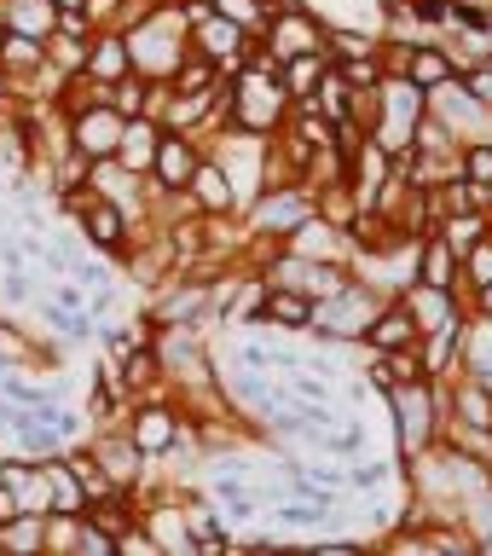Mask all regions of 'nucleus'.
Listing matches in <instances>:
<instances>
[{
    "label": "nucleus",
    "mask_w": 492,
    "mask_h": 556,
    "mask_svg": "<svg viewBox=\"0 0 492 556\" xmlns=\"http://www.w3.org/2000/svg\"><path fill=\"white\" fill-rule=\"evenodd\" d=\"M0 295H7V302H35L29 267H7V273H0Z\"/></svg>",
    "instance_id": "nucleus-38"
},
{
    "label": "nucleus",
    "mask_w": 492,
    "mask_h": 556,
    "mask_svg": "<svg viewBox=\"0 0 492 556\" xmlns=\"http://www.w3.org/2000/svg\"><path fill=\"white\" fill-rule=\"evenodd\" d=\"M417 337H424V325H417V313L406 295H389L377 313H371V325H365V354H394V348H417Z\"/></svg>",
    "instance_id": "nucleus-13"
},
{
    "label": "nucleus",
    "mask_w": 492,
    "mask_h": 556,
    "mask_svg": "<svg viewBox=\"0 0 492 556\" xmlns=\"http://www.w3.org/2000/svg\"><path fill=\"white\" fill-rule=\"evenodd\" d=\"M47 481H52V510H59V516H81L87 510V486L76 481V469L64 464V452H52V458H47Z\"/></svg>",
    "instance_id": "nucleus-24"
},
{
    "label": "nucleus",
    "mask_w": 492,
    "mask_h": 556,
    "mask_svg": "<svg viewBox=\"0 0 492 556\" xmlns=\"http://www.w3.org/2000/svg\"><path fill=\"white\" fill-rule=\"evenodd\" d=\"M424 377V359L417 348H394V354H371V389H394V382H417Z\"/></svg>",
    "instance_id": "nucleus-26"
},
{
    "label": "nucleus",
    "mask_w": 492,
    "mask_h": 556,
    "mask_svg": "<svg viewBox=\"0 0 492 556\" xmlns=\"http://www.w3.org/2000/svg\"><path fill=\"white\" fill-rule=\"evenodd\" d=\"M81 545V516H47V556H76Z\"/></svg>",
    "instance_id": "nucleus-32"
},
{
    "label": "nucleus",
    "mask_w": 492,
    "mask_h": 556,
    "mask_svg": "<svg viewBox=\"0 0 492 556\" xmlns=\"http://www.w3.org/2000/svg\"><path fill=\"white\" fill-rule=\"evenodd\" d=\"M87 41H93V35L52 29V35H47V70H52V76H70V70H87Z\"/></svg>",
    "instance_id": "nucleus-27"
},
{
    "label": "nucleus",
    "mask_w": 492,
    "mask_h": 556,
    "mask_svg": "<svg viewBox=\"0 0 492 556\" xmlns=\"http://www.w3.org/2000/svg\"><path fill=\"white\" fill-rule=\"evenodd\" d=\"M17 516H24V498H17L12 486L0 481V528H7V521H17Z\"/></svg>",
    "instance_id": "nucleus-41"
},
{
    "label": "nucleus",
    "mask_w": 492,
    "mask_h": 556,
    "mask_svg": "<svg viewBox=\"0 0 492 556\" xmlns=\"http://www.w3.org/2000/svg\"><path fill=\"white\" fill-rule=\"evenodd\" d=\"M389 476H394V464H377V458L348 464V486H354V493H377V486H389Z\"/></svg>",
    "instance_id": "nucleus-33"
},
{
    "label": "nucleus",
    "mask_w": 492,
    "mask_h": 556,
    "mask_svg": "<svg viewBox=\"0 0 492 556\" xmlns=\"http://www.w3.org/2000/svg\"><path fill=\"white\" fill-rule=\"evenodd\" d=\"M0 551H24V556H35L41 551L47 556V516H17V521H7V528H0Z\"/></svg>",
    "instance_id": "nucleus-28"
},
{
    "label": "nucleus",
    "mask_w": 492,
    "mask_h": 556,
    "mask_svg": "<svg viewBox=\"0 0 492 556\" xmlns=\"http://www.w3.org/2000/svg\"><path fill=\"white\" fill-rule=\"evenodd\" d=\"M122 35H128L134 76H146V81H174V70H180L186 52H191V24H186L180 7H168V0L151 17H139L134 29H122Z\"/></svg>",
    "instance_id": "nucleus-1"
},
{
    "label": "nucleus",
    "mask_w": 492,
    "mask_h": 556,
    "mask_svg": "<svg viewBox=\"0 0 492 556\" xmlns=\"http://www.w3.org/2000/svg\"><path fill=\"white\" fill-rule=\"evenodd\" d=\"M87 452H93L99 469L111 476V486H122V493H139V486H146V476H151V469H146L151 458L134 446V434L122 429V424H99L93 434H87Z\"/></svg>",
    "instance_id": "nucleus-7"
},
{
    "label": "nucleus",
    "mask_w": 492,
    "mask_h": 556,
    "mask_svg": "<svg viewBox=\"0 0 492 556\" xmlns=\"http://www.w3.org/2000/svg\"><path fill=\"white\" fill-rule=\"evenodd\" d=\"M163 122H156L151 111H139V116H128L122 122V146H116V156L111 163L116 168H128V174H151V163H156V146H163Z\"/></svg>",
    "instance_id": "nucleus-15"
},
{
    "label": "nucleus",
    "mask_w": 492,
    "mask_h": 556,
    "mask_svg": "<svg viewBox=\"0 0 492 556\" xmlns=\"http://www.w3.org/2000/svg\"><path fill=\"white\" fill-rule=\"evenodd\" d=\"M458 302H464V313H469V325H487V319H492V285H476V290H464Z\"/></svg>",
    "instance_id": "nucleus-39"
},
{
    "label": "nucleus",
    "mask_w": 492,
    "mask_h": 556,
    "mask_svg": "<svg viewBox=\"0 0 492 556\" xmlns=\"http://www.w3.org/2000/svg\"><path fill=\"white\" fill-rule=\"evenodd\" d=\"M87 76L93 81H122L134 76V59H128V35L122 29H93V41H87Z\"/></svg>",
    "instance_id": "nucleus-21"
},
{
    "label": "nucleus",
    "mask_w": 492,
    "mask_h": 556,
    "mask_svg": "<svg viewBox=\"0 0 492 556\" xmlns=\"http://www.w3.org/2000/svg\"><path fill=\"white\" fill-rule=\"evenodd\" d=\"M307 551H319V556H359L365 545H359V539H307Z\"/></svg>",
    "instance_id": "nucleus-40"
},
{
    "label": "nucleus",
    "mask_w": 492,
    "mask_h": 556,
    "mask_svg": "<svg viewBox=\"0 0 492 556\" xmlns=\"http://www.w3.org/2000/svg\"><path fill=\"white\" fill-rule=\"evenodd\" d=\"M406 76H412V81L429 93V87H441V81H452V76H458V59H452L446 47H412V59H406Z\"/></svg>",
    "instance_id": "nucleus-25"
},
{
    "label": "nucleus",
    "mask_w": 492,
    "mask_h": 556,
    "mask_svg": "<svg viewBox=\"0 0 492 556\" xmlns=\"http://www.w3.org/2000/svg\"><path fill=\"white\" fill-rule=\"evenodd\" d=\"M186 24H191V47H198L203 59L220 70V76H232V70L250 59V41H255V35L243 29V24H232L226 12H203V17H186Z\"/></svg>",
    "instance_id": "nucleus-9"
},
{
    "label": "nucleus",
    "mask_w": 492,
    "mask_h": 556,
    "mask_svg": "<svg viewBox=\"0 0 492 556\" xmlns=\"http://www.w3.org/2000/svg\"><path fill=\"white\" fill-rule=\"evenodd\" d=\"M0 24L7 29H24V35H52L59 24V0H0Z\"/></svg>",
    "instance_id": "nucleus-23"
},
{
    "label": "nucleus",
    "mask_w": 492,
    "mask_h": 556,
    "mask_svg": "<svg viewBox=\"0 0 492 556\" xmlns=\"http://www.w3.org/2000/svg\"><path fill=\"white\" fill-rule=\"evenodd\" d=\"M417 285L458 295V255L446 250V238L434 232V226H429V232H417Z\"/></svg>",
    "instance_id": "nucleus-20"
},
{
    "label": "nucleus",
    "mask_w": 492,
    "mask_h": 556,
    "mask_svg": "<svg viewBox=\"0 0 492 556\" xmlns=\"http://www.w3.org/2000/svg\"><path fill=\"white\" fill-rule=\"evenodd\" d=\"M76 556H116V533H104L99 521L81 516V545H76Z\"/></svg>",
    "instance_id": "nucleus-37"
},
{
    "label": "nucleus",
    "mask_w": 492,
    "mask_h": 556,
    "mask_svg": "<svg viewBox=\"0 0 492 556\" xmlns=\"http://www.w3.org/2000/svg\"><path fill=\"white\" fill-rule=\"evenodd\" d=\"M313 191L302 186V180H290V186H267L261 198L243 208L238 220H250V238H261V243H273V238H285V232H295L307 215H313Z\"/></svg>",
    "instance_id": "nucleus-6"
},
{
    "label": "nucleus",
    "mask_w": 492,
    "mask_h": 556,
    "mask_svg": "<svg viewBox=\"0 0 492 556\" xmlns=\"http://www.w3.org/2000/svg\"><path fill=\"white\" fill-rule=\"evenodd\" d=\"M325 35L330 24L313 7H302V0H285L278 12H267V24H261V47H267L273 64L295 59V52H325Z\"/></svg>",
    "instance_id": "nucleus-5"
},
{
    "label": "nucleus",
    "mask_w": 492,
    "mask_h": 556,
    "mask_svg": "<svg viewBox=\"0 0 492 556\" xmlns=\"http://www.w3.org/2000/svg\"><path fill=\"white\" fill-rule=\"evenodd\" d=\"M215 12H226L232 24H243L250 35H261V24H267V7H261V0H215Z\"/></svg>",
    "instance_id": "nucleus-36"
},
{
    "label": "nucleus",
    "mask_w": 492,
    "mask_h": 556,
    "mask_svg": "<svg viewBox=\"0 0 492 556\" xmlns=\"http://www.w3.org/2000/svg\"><path fill=\"white\" fill-rule=\"evenodd\" d=\"M429 111V93L417 87L412 76H394V70H382L377 81V122L365 139H377L389 156H406L412 139H417V116Z\"/></svg>",
    "instance_id": "nucleus-3"
},
{
    "label": "nucleus",
    "mask_w": 492,
    "mask_h": 556,
    "mask_svg": "<svg viewBox=\"0 0 492 556\" xmlns=\"http://www.w3.org/2000/svg\"><path fill=\"white\" fill-rule=\"evenodd\" d=\"M250 325H261V330H307L313 325V302L302 290H278V285H267L261 290V307H255V319Z\"/></svg>",
    "instance_id": "nucleus-19"
},
{
    "label": "nucleus",
    "mask_w": 492,
    "mask_h": 556,
    "mask_svg": "<svg viewBox=\"0 0 492 556\" xmlns=\"http://www.w3.org/2000/svg\"><path fill=\"white\" fill-rule=\"evenodd\" d=\"M0 35H7V24H0Z\"/></svg>",
    "instance_id": "nucleus-43"
},
{
    "label": "nucleus",
    "mask_w": 492,
    "mask_h": 556,
    "mask_svg": "<svg viewBox=\"0 0 492 556\" xmlns=\"http://www.w3.org/2000/svg\"><path fill=\"white\" fill-rule=\"evenodd\" d=\"M278 250H290V255H307V261H348V226H337L330 215H313L295 226V232L278 238Z\"/></svg>",
    "instance_id": "nucleus-14"
},
{
    "label": "nucleus",
    "mask_w": 492,
    "mask_h": 556,
    "mask_svg": "<svg viewBox=\"0 0 492 556\" xmlns=\"http://www.w3.org/2000/svg\"><path fill=\"white\" fill-rule=\"evenodd\" d=\"M458 174L492 191V139H464V151H458Z\"/></svg>",
    "instance_id": "nucleus-30"
},
{
    "label": "nucleus",
    "mask_w": 492,
    "mask_h": 556,
    "mask_svg": "<svg viewBox=\"0 0 492 556\" xmlns=\"http://www.w3.org/2000/svg\"><path fill=\"white\" fill-rule=\"evenodd\" d=\"M76 226H81V238H87V250H99V255H111V261H122L134 250V215L122 203H111V198H87L81 203V215H76Z\"/></svg>",
    "instance_id": "nucleus-10"
},
{
    "label": "nucleus",
    "mask_w": 492,
    "mask_h": 556,
    "mask_svg": "<svg viewBox=\"0 0 492 556\" xmlns=\"http://www.w3.org/2000/svg\"><path fill=\"white\" fill-rule=\"evenodd\" d=\"M180 406H174L168 394H151V400H134L128 417H122V429L134 434V446L146 452V458H163V452H174V441H180Z\"/></svg>",
    "instance_id": "nucleus-8"
},
{
    "label": "nucleus",
    "mask_w": 492,
    "mask_h": 556,
    "mask_svg": "<svg viewBox=\"0 0 492 556\" xmlns=\"http://www.w3.org/2000/svg\"><path fill=\"white\" fill-rule=\"evenodd\" d=\"M203 139L198 134H163V146H156V163H151V186L163 191V198H180L191 186V174L203 163Z\"/></svg>",
    "instance_id": "nucleus-12"
},
{
    "label": "nucleus",
    "mask_w": 492,
    "mask_h": 556,
    "mask_svg": "<svg viewBox=\"0 0 492 556\" xmlns=\"http://www.w3.org/2000/svg\"><path fill=\"white\" fill-rule=\"evenodd\" d=\"M278 528H330V516H337V504H319V498H285L273 504Z\"/></svg>",
    "instance_id": "nucleus-29"
},
{
    "label": "nucleus",
    "mask_w": 492,
    "mask_h": 556,
    "mask_svg": "<svg viewBox=\"0 0 492 556\" xmlns=\"http://www.w3.org/2000/svg\"><path fill=\"white\" fill-rule=\"evenodd\" d=\"M389 302V290L382 285H348L337 295H325V302H313V325H307V337L313 342H359L365 337V325H371V313Z\"/></svg>",
    "instance_id": "nucleus-4"
},
{
    "label": "nucleus",
    "mask_w": 492,
    "mask_h": 556,
    "mask_svg": "<svg viewBox=\"0 0 492 556\" xmlns=\"http://www.w3.org/2000/svg\"><path fill=\"white\" fill-rule=\"evenodd\" d=\"M122 122H128V116H122L111 99L87 104V111L70 116V146H76L81 156H93V163H111L116 146H122Z\"/></svg>",
    "instance_id": "nucleus-11"
},
{
    "label": "nucleus",
    "mask_w": 492,
    "mask_h": 556,
    "mask_svg": "<svg viewBox=\"0 0 492 556\" xmlns=\"http://www.w3.org/2000/svg\"><path fill=\"white\" fill-rule=\"evenodd\" d=\"M325 76H330V52H295V59L278 64V81H285L290 104H313Z\"/></svg>",
    "instance_id": "nucleus-22"
},
{
    "label": "nucleus",
    "mask_w": 492,
    "mask_h": 556,
    "mask_svg": "<svg viewBox=\"0 0 492 556\" xmlns=\"http://www.w3.org/2000/svg\"><path fill=\"white\" fill-rule=\"evenodd\" d=\"M476 285H492V232L458 261V295H464V290H476Z\"/></svg>",
    "instance_id": "nucleus-31"
},
{
    "label": "nucleus",
    "mask_w": 492,
    "mask_h": 556,
    "mask_svg": "<svg viewBox=\"0 0 492 556\" xmlns=\"http://www.w3.org/2000/svg\"><path fill=\"white\" fill-rule=\"evenodd\" d=\"M382 400L394 406V434H400V458H417V452H429L441 441L446 429V406H441V389H434V377H417V382H394V389H382Z\"/></svg>",
    "instance_id": "nucleus-2"
},
{
    "label": "nucleus",
    "mask_w": 492,
    "mask_h": 556,
    "mask_svg": "<svg viewBox=\"0 0 492 556\" xmlns=\"http://www.w3.org/2000/svg\"><path fill=\"white\" fill-rule=\"evenodd\" d=\"M111 104L122 116H139L146 111V76H122V81H111Z\"/></svg>",
    "instance_id": "nucleus-34"
},
{
    "label": "nucleus",
    "mask_w": 492,
    "mask_h": 556,
    "mask_svg": "<svg viewBox=\"0 0 492 556\" xmlns=\"http://www.w3.org/2000/svg\"><path fill=\"white\" fill-rule=\"evenodd\" d=\"M7 186H12V180H7V174H0V191H7Z\"/></svg>",
    "instance_id": "nucleus-42"
},
{
    "label": "nucleus",
    "mask_w": 492,
    "mask_h": 556,
    "mask_svg": "<svg viewBox=\"0 0 492 556\" xmlns=\"http://www.w3.org/2000/svg\"><path fill=\"white\" fill-rule=\"evenodd\" d=\"M116 556H163V545L151 539L146 521H134V528H122V533H116Z\"/></svg>",
    "instance_id": "nucleus-35"
},
{
    "label": "nucleus",
    "mask_w": 492,
    "mask_h": 556,
    "mask_svg": "<svg viewBox=\"0 0 492 556\" xmlns=\"http://www.w3.org/2000/svg\"><path fill=\"white\" fill-rule=\"evenodd\" d=\"M59 359H64L59 342L29 337L17 319H7V313H0V365H7V371H35V365H59Z\"/></svg>",
    "instance_id": "nucleus-16"
},
{
    "label": "nucleus",
    "mask_w": 492,
    "mask_h": 556,
    "mask_svg": "<svg viewBox=\"0 0 492 556\" xmlns=\"http://www.w3.org/2000/svg\"><path fill=\"white\" fill-rule=\"evenodd\" d=\"M122 389H128V400H151V394H168V371H163V354H156V342L134 348V354L111 359Z\"/></svg>",
    "instance_id": "nucleus-17"
},
{
    "label": "nucleus",
    "mask_w": 492,
    "mask_h": 556,
    "mask_svg": "<svg viewBox=\"0 0 492 556\" xmlns=\"http://www.w3.org/2000/svg\"><path fill=\"white\" fill-rule=\"evenodd\" d=\"M191 203L203 208V215H226V220H238L243 215V203H238V191H232V180H226V168L215 163V156H203L198 163V174H191Z\"/></svg>",
    "instance_id": "nucleus-18"
}]
</instances>
